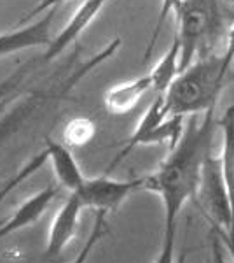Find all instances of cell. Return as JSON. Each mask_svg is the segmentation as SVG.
<instances>
[{
    "label": "cell",
    "mask_w": 234,
    "mask_h": 263,
    "mask_svg": "<svg viewBox=\"0 0 234 263\" xmlns=\"http://www.w3.org/2000/svg\"><path fill=\"white\" fill-rule=\"evenodd\" d=\"M219 121L215 109L193 114L184 126L180 141L169 149L156 172L143 177V190L157 193L164 207V230L177 233V219L187 200L196 198L203 163L211 153V141Z\"/></svg>",
    "instance_id": "obj_1"
},
{
    "label": "cell",
    "mask_w": 234,
    "mask_h": 263,
    "mask_svg": "<svg viewBox=\"0 0 234 263\" xmlns=\"http://www.w3.org/2000/svg\"><path fill=\"white\" fill-rule=\"evenodd\" d=\"M234 54L210 53L194 60L163 93L168 116L205 114L217 107L220 95L234 84Z\"/></svg>",
    "instance_id": "obj_2"
},
{
    "label": "cell",
    "mask_w": 234,
    "mask_h": 263,
    "mask_svg": "<svg viewBox=\"0 0 234 263\" xmlns=\"http://www.w3.org/2000/svg\"><path fill=\"white\" fill-rule=\"evenodd\" d=\"M229 12L220 0H182L175 11L177 39L180 42V72L194 60L215 53L229 32Z\"/></svg>",
    "instance_id": "obj_3"
},
{
    "label": "cell",
    "mask_w": 234,
    "mask_h": 263,
    "mask_svg": "<svg viewBox=\"0 0 234 263\" xmlns=\"http://www.w3.org/2000/svg\"><path fill=\"white\" fill-rule=\"evenodd\" d=\"M194 200L198 202L199 209L205 213L208 221L234 233V214L231 200H229L227 186L224 181L220 156L217 158L211 153L206 156Z\"/></svg>",
    "instance_id": "obj_4"
},
{
    "label": "cell",
    "mask_w": 234,
    "mask_h": 263,
    "mask_svg": "<svg viewBox=\"0 0 234 263\" xmlns=\"http://www.w3.org/2000/svg\"><path fill=\"white\" fill-rule=\"evenodd\" d=\"M143 190V177L117 181L107 174L98 177H86L84 184L75 192L84 209H95L96 213H112L133 192Z\"/></svg>",
    "instance_id": "obj_5"
},
{
    "label": "cell",
    "mask_w": 234,
    "mask_h": 263,
    "mask_svg": "<svg viewBox=\"0 0 234 263\" xmlns=\"http://www.w3.org/2000/svg\"><path fill=\"white\" fill-rule=\"evenodd\" d=\"M56 12L58 7H54L46 12L42 18L30 23L28 27L0 33V58L33 48H48L54 39L51 35V25L56 18Z\"/></svg>",
    "instance_id": "obj_6"
},
{
    "label": "cell",
    "mask_w": 234,
    "mask_h": 263,
    "mask_svg": "<svg viewBox=\"0 0 234 263\" xmlns=\"http://www.w3.org/2000/svg\"><path fill=\"white\" fill-rule=\"evenodd\" d=\"M82 203L77 198V195L70 193L65 203L58 209L56 216L53 218L48 233V244H46L44 258L46 260H56L61 256L65 248L74 240L77 233L79 218L82 213Z\"/></svg>",
    "instance_id": "obj_7"
},
{
    "label": "cell",
    "mask_w": 234,
    "mask_h": 263,
    "mask_svg": "<svg viewBox=\"0 0 234 263\" xmlns=\"http://www.w3.org/2000/svg\"><path fill=\"white\" fill-rule=\"evenodd\" d=\"M109 0H84L79 6V9L72 14L69 23L63 27V30L58 33L53 39V42L46 48L44 54H42V62L49 63L53 62L58 54H61L72 42L79 39V35L82 33L89 25L95 21V18L100 14V11L105 7Z\"/></svg>",
    "instance_id": "obj_8"
},
{
    "label": "cell",
    "mask_w": 234,
    "mask_h": 263,
    "mask_svg": "<svg viewBox=\"0 0 234 263\" xmlns=\"http://www.w3.org/2000/svg\"><path fill=\"white\" fill-rule=\"evenodd\" d=\"M168 118L169 116H168V112H166L163 95H157L156 99L152 100V104L148 105V109L145 111V114H143V116L140 118L137 128H135L133 135H131L130 139H127L126 146L122 147L121 153H119L116 158H114L112 162H110V165L107 167V171H105L103 174L110 176L114 168H116L117 165L121 163L122 160H124L126 156L135 149V147H138V146H148V144H151L152 135H154V132H156V128L161 125V123H164L166 120H168Z\"/></svg>",
    "instance_id": "obj_9"
},
{
    "label": "cell",
    "mask_w": 234,
    "mask_h": 263,
    "mask_svg": "<svg viewBox=\"0 0 234 263\" xmlns=\"http://www.w3.org/2000/svg\"><path fill=\"white\" fill-rule=\"evenodd\" d=\"M56 195H58V186L54 184L40 190L39 193L32 195L28 200H25L12 213V216H9V218L0 223V239L9 237L12 233L23 230V228L39 221V218L44 214V211L49 207V203L56 198Z\"/></svg>",
    "instance_id": "obj_10"
},
{
    "label": "cell",
    "mask_w": 234,
    "mask_h": 263,
    "mask_svg": "<svg viewBox=\"0 0 234 263\" xmlns=\"http://www.w3.org/2000/svg\"><path fill=\"white\" fill-rule=\"evenodd\" d=\"M44 151L48 155V160L53 167V172L56 176L59 186L69 190L70 193H75L86 181V176L80 171L77 160L70 153L69 147L63 142H56L51 137L44 139Z\"/></svg>",
    "instance_id": "obj_11"
},
{
    "label": "cell",
    "mask_w": 234,
    "mask_h": 263,
    "mask_svg": "<svg viewBox=\"0 0 234 263\" xmlns=\"http://www.w3.org/2000/svg\"><path fill=\"white\" fill-rule=\"evenodd\" d=\"M152 90V78L145 74L142 78L131 79V81L121 83L107 90L103 97L105 109L110 114H127L138 105L147 91Z\"/></svg>",
    "instance_id": "obj_12"
},
{
    "label": "cell",
    "mask_w": 234,
    "mask_h": 263,
    "mask_svg": "<svg viewBox=\"0 0 234 263\" xmlns=\"http://www.w3.org/2000/svg\"><path fill=\"white\" fill-rule=\"evenodd\" d=\"M220 134H222V155H220V165H222L224 181L229 192L232 214H234V105H229L219 118Z\"/></svg>",
    "instance_id": "obj_13"
},
{
    "label": "cell",
    "mask_w": 234,
    "mask_h": 263,
    "mask_svg": "<svg viewBox=\"0 0 234 263\" xmlns=\"http://www.w3.org/2000/svg\"><path fill=\"white\" fill-rule=\"evenodd\" d=\"M148 74L152 78V90L157 95H163L169 88V84L175 81V78L180 74V42L177 35L173 37L172 46L163 54V58L156 63V67Z\"/></svg>",
    "instance_id": "obj_14"
},
{
    "label": "cell",
    "mask_w": 234,
    "mask_h": 263,
    "mask_svg": "<svg viewBox=\"0 0 234 263\" xmlns=\"http://www.w3.org/2000/svg\"><path fill=\"white\" fill-rule=\"evenodd\" d=\"M96 135V125L86 116L72 118L61 132V142L67 147H82L89 144Z\"/></svg>",
    "instance_id": "obj_15"
},
{
    "label": "cell",
    "mask_w": 234,
    "mask_h": 263,
    "mask_svg": "<svg viewBox=\"0 0 234 263\" xmlns=\"http://www.w3.org/2000/svg\"><path fill=\"white\" fill-rule=\"evenodd\" d=\"M107 233V213H96V219H95V224H93V230L89 233V237L86 239V242L80 248V251L77 253V256L74 258L72 263H86L88 258L91 256L93 249L96 248V244L100 242L101 239L105 237Z\"/></svg>",
    "instance_id": "obj_16"
},
{
    "label": "cell",
    "mask_w": 234,
    "mask_h": 263,
    "mask_svg": "<svg viewBox=\"0 0 234 263\" xmlns=\"http://www.w3.org/2000/svg\"><path fill=\"white\" fill-rule=\"evenodd\" d=\"M182 0H163V6H161V11H159V16H157V21H156V27H154V32H152V37L148 41V46L145 49V54H143V62H147L151 58L152 51H154L156 44H157V37L161 33V28H163L166 18H168L169 12H175L177 7L180 6Z\"/></svg>",
    "instance_id": "obj_17"
},
{
    "label": "cell",
    "mask_w": 234,
    "mask_h": 263,
    "mask_svg": "<svg viewBox=\"0 0 234 263\" xmlns=\"http://www.w3.org/2000/svg\"><path fill=\"white\" fill-rule=\"evenodd\" d=\"M35 172H37V165L28 162L18 174H16L14 177H12V179H9L6 182V186H2V188H0V202H2L4 198H6L7 195H9L12 190L16 188V186L21 184V182H23L25 179H28V177L32 176V174H35ZM0 223H2V221H0Z\"/></svg>",
    "instance_id": "obj_18"
},
{
    "label": "cell",
    "mask_w": 234,
    "mask_h": 263,
    "mask_svg": "<svg viewBox=\"0 0 234 263\" xmlns=\"http://www.w3.org/2000/svg\"><path fill=\"white\" fill-rule=\"evenodd\" d=\"M175 239L177 233L163 232V242L154 263H175Z\"/></svg>",
    "instance_id": "obj_19"
},
{
    "label": "cell",
    "mask_w": 234,
    "mask_h": 263,
    "mask_svg": "<svg viewBox=\"0 0 234 263\" xmlns=\"http://www.w3.org/2000/svg\"><path fill=\"white\" fill-rule=\"evenodd\" d=\"M210 224H211V233H215V235L219 237L220 240H222L225 251L231 254V258H232V261H234V233L224 230V228H220L219 224H215V223H210Z\"/></svg>",
    "instance_id": "obj_20"
},
{
    "label": "cell",
    "mask_w": 234,
    "mask_h": 263,
    "mask_svg": "<svg viewBox=\"0 0 234 263\" xmlns=\"http://www.w3.org/2000/svg\"><path fill=\"white\" fill-rule=\"evenodd\" d=\"M224 251H225V248H224L222 240H220L215 233H211V258H214V263H227Z\"/></svg>",
    "instance_id": "obj_21"
}]
</instances>
